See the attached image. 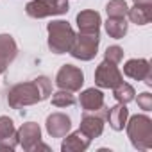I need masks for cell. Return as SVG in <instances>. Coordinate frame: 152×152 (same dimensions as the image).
Wrapping results in <instances>:
<instances>
[{
  "mask_svg": "<svg viewBox=\"0 0 152 152\" xmlns=\"http://www.w3.org/2000/svg\"><path fill=\"white\" fill-rule=\"evenodd\" d=\"M50 95H52V81L45 75H39L31 83L15 84L7 93V102L13 109H22L25 106L43 102Z\"/></svg>",
  "mask_w": 152,
  "mask_h": 152,
  "instance_id": "1",
  "label": "cell"
},
{
  "mask_svg": "<svg viewBox=\"0 0 152 152\" xmlns=\"http://www.w3.org/2000/svg\"><path fill=\"white\" fill-rule=\"evenodd\" d=\"M127 136L134 148L148 150L152 148V120L147 115H134L125 124Z\"/></svg>",
  "mask_w": 152,
  "mask_h": 152,
  "instance_id": "2",
  "label": "cell"
},
{
  "mask_svg": "<svg viewBox=\"0 0 152 152\" xmlns=\"http://www.w3.org/2000/svg\"><path fill=\"white\" fill-rule=\"evenodd\" d=\"M48 32V48L54 54H66L75 39L72 25L64 20H54L47 25Z\"/></svg>",
  "mask_w": 152,
  "mask_h": 152,
  "instance_id": "3",
  "label": "cell"
},
{
  "mask_svg": "<svg viewBox=\"0 0 152 152\" xmlns=\"http://www.w3.org/2000/svg\"><path fill=\"white\" fill-rule=\"evenodd\" d=\"M99 45H100V32L99 34H88V32H79L75 34V39L70 47V54L75 59L81 61H91L97 52H99Z\"/></svg>",
  "mask_w": 152,
  "mask_h": 152,
  "instance_id": "4",
  "label": "cell"
},
{
  "mask_svg": "<svg viewBox=\"0 0 152 152\" xmlns=\"http://www.w3.org/2000/svg\"><path fill=\"white\" fill-rule=\"evenodd\" d=\"M70 9L68 0H32L25 6V13L31 18H48L66 15Z\"/></svg>",
  "mask_w": 152,
  "mask_h": 152,
  "instance_id": "5",
  "label": "cell"
},
{
  "mask_svg": "<svg viewBox=\"0 0 152 152\" xmlns=\"http://www.w3.org/2000/svg\"><path fill=\"white\" fill-rule=\"evenodd\" d=\"M84 84V73L73 64H63L56 75V86L66 91H79Z\"/></svg>",
  "mask_w": 152,
  "mask_h": 152,
  "instance_id": "6",
  "label": "cell"
},
{
  "mask_svg": "<svg viewBox=\"0 0 152 152\" xmlns=\"http://www.w3.org/2000/svg\"><path fill=\"white\" fill-rule=\"evenodd\" d=\"M122 81H124V75H122V72L118 70V66L115 63H109V61L104 59L95 70V84L99 88H107V90L111 88L113 90Z\"/></svg>",
  "mask_w": 152,
  "mask_h": 152,
  "instance_id": "7",
  "label": "cell"
},
{
  "mask_svg": "<svg viewBox=\"0 0 152 152\" xmlns=\"http://www.w3.org/2000/svg\"><path fill=\"white\" fill-rule=\"evenodd\" d=\"M106 111L107 107H100L99 111H84L83 118H81V131L90 138H99L104 132V122H106Z\"/></svg>",
  "mask_w": 152,
  "mask_h": 152,
  "instance_id": "8",
  "label": "cell"
},
{
  "mask_svg": "<svg viewBox=\"0 0 152 152\" xmlns=\"http://www.w3.org/2000/svg\"><path fill=\"white\" fill-rule=\"evenodd\" d=\"M124 73L129 79L143 81L147 86H152V68L147 59H129L124 64Z\"/></svg>",
  "mask_w": 152,
  "mask_h": 152,
  "instance_id": "9",
  "label": "cell"
},
{
  "mask_svg": "<svg viewBox=\"0 0 152 152\" xmlns=\"http://www.w3.org/2000/svg\"><path fill=\"white\" fill-rule=\"evenodd\" d=\"M16 134H18V145H22V148L27 150V152L34 150V147L41 141V129H39V125L34 124V122L23 124V125L16 131Z\"/></svg>",
  "mask_w": 152,
  "mask_h": 152,
  "instance_id": "10",
  "label": "cell"
},
{
  "mask_svg": "<svg viewBox=\"0 0 152 152\" xmlns=\"http://www.w3.org/2000/svg\"><path fill=\"white\" fill-rule=\"evenodd\" d=\"M18 145V134L15 122L9 116H0V150H15Z\"/></svg>",
  "mask_w": 152,
  "mask_h": 152,
  "instance_id": "11",
  "label": "cell"
},
{
  "mask_svg": "<svg viewBox=\"0 0 152 152\" xmlns=\"http://www.w3.org/2000/svg\"><path fill=\"white\" fill-rule=\"evenodd\" d=\"M47 132L52 138H64L72 129V120L64 113H52L47 116Z\"/></svg>",
  "mask_w": 152,
  "mask_h": 152,
  "instance_id": "12",
  "label": "cell"
},
{
  "mask_svg": "<svg viewBox=\"0 0 152 152\" xmlns=\"http://www.w3.org/2000/svg\"><path fill=\"white\" fill-rule=\"evenodd\" d=\"M100 23L102 18L97 11L86 9L81 11L77 15V25H79V32H88V34H99L100 32Z\"/></svg>",
  "mask_w": 152,
  "mask_h": 152,
  "instance_id": "13",
  "label": "cell"
},
{
  "mask_svg": "<svg viewBox=\"0 0 152 152\" xmlns=\"http://www.w3.org/2000/svg\"><path fill=\"white\" fill-rule=\"evenodd\" d=\"M90 143H91V140L79 129V131L64 136V140L61 143V150L63 152H83L90 147Z\"/></svg>",
  "mask_w": 152,
  "mask_h": 152,
  "instance_id": "14",
  "label": "cell"
},
{
  "mask_svg": "<svg viewBox=\"0 0 152 152\" xmlns=\"http://www.w3.org/2000/svg\"><path fill=\"white\" fill-rule=\"evenodd\" d=\"M127 118H129V109L125 107V104L118 102L116 106L107 107V111H106V120L109 122L113 131H124Z\"/></svg>",
  "mask_w": 152,
  "mask_h": 152,
  "instance_id": "15",
  "label": "cell"
},
{
  "mask_svg": "<svg viewBox=\"0 0 152 152\" xmlns=\"http://www.w3.org/2000/svg\"><path fill=\"white\" fill-rule=\"evenodd\" d=\"M79 104L84 111H99L100 107H104V93L100 90L88 88L81 93Z\"/></svg>",
  "mask_w": 152,
  "mask_h": 152,
  "instance_id": "16",
  "label": "cell"
},
{
  "mask_svg": "<svg viewBox=\"0 0 152 152\" xmlns=\"http://www.w3.org/2000/svg\"><path fill=\"white\" fill-rule=\"evenodd\" d=\"M129 20L136 25H147L152 20V6H141V4H134L131 9H127Z\"/></svg>",
  "mask_w": 152,
  "mask_h": 152,
  "instance_id": "17",
  "label": "cell"
},
{
  "mask_svg": "<svg viewBox=\"0 0 152 152\" xmlns=\"http://www.w3.org/2000/svg\"><path fill=\"white\" fill-rule=\"evenodd\" d=\"M18 54L16 41L13 39L11 34H0V56H2L7 63H13Z\"/></svg>",
  "mask_w": 152,
  "mask_h": 152,
  "instance_id": "18",
  "label": "cell"
},
{
  "mask_svg": "<svg viewBox=\"0 0 152 152\" xmlns=\"http://www.w3.org/2000/svg\"><path fill=\"white\" fill-rule=\"evenodd\" d=\"M106 32L111 38H115V39H122L127 34V22H125V18H107Z\"/></svg>",
  "mask_w": 152,
  "mask_h": 152,
  "instance_id": "19",
  "label": "cell"
},
{
  "mask_svg": "<svg viewBox=\"0 0 152 152\" xmlns=\"http://www.w3.org/2000/svg\"><path fill=\"white\" fill-rule=\"evenodd\" d=\"M134 95H136V91H134V88L129 84V83H120L118 86H115L113 88V97L120 102V104H129V102H132L134 100Z\"/></svg>",
  "mask_w": 152,
  "mask_h": 152,
  "instance_id": "20",
  "label": "cell"
},
{
  "mask_svg": "<svg viewBox=\"0 0 152 152\" xmlns=\"http://www.w3.org/2000/svg\"><path fill=\"white\" fill-rule=\"evenodd\" d=\"M127 2L125 0H109L106 6V13L109 18H125L127 15Z\"/></svg>",
  "mask_w": 152,
  "mask_h": 152,
  "instance_id": "21",
  "label": "cell"
},
{
  "mask_svg": "<svg viewBox=\"0 0 152 152\" xmlns=\"http://www.w3.org/2000/svg\"><path fill=\"white\" fill-rule=\"evenodd\" d=\"M73 104H75V97L72 95V91L59 90V91L52 93V106H56V107H70Z\"/></svg>",
  "mask_w": 152,
  "mask_h": 152,
  "instance_id": "22",
  "label": "cell"
},
{
  "mask_svg": "<svg viewBox=\"0 0 152 152\" xmlns=\"http://www.w3.org/2000/svg\"><path fill=\"white\" fill-rule=\"evenodd\" d=\"M104 59L109 61V63L118 64V63L124 59V48L118 47V45H111V47H107L106 52H104Z\"/></svg>",
  "mask_w": 152,
  "mask_h": 152,
  "instance_id": "23",
  "label": "cell"
},
{
  "mask_svg": "<svg viewBox=\"0 0 152 152\" xmlns=\"http://www.w3.org/2000/svg\"><path fill=\"white\" fill-rule=\"evenodd\" d=\"M138 106H140V109H143V111H152V95H150L148 91L140 93V95H138Z\"/></svg>",
  "mask_w": 152,
  "mask_h": 152,
  "instance_id": "24",
  "label": "cell"
},
{
  "mask_svg": "<svg viewBox=\"0 0 152 152\" xmlns=\"http://www.w3.org/2000/svg\"><path fill=\"white\" fill-rule=\"evenodd\" d=\"M7 66H9V63H7L2 56H0V73H4V72L7 70Z\"/></svg>",
  "mask_w": 152,
  "mask_h": 152,
  "instance_id": "25",
  "label": "cell"
},
{
  "mask_svg": "<svg viewBox=\"0 0 152 152\" xmlns=\"http://www.w3.org/2000/svg\"><path fill=\"white\" fill-rule=\"evenodd\" d=\"M134 4H141V6H152V0H132Z\"/></svg>",
  "mask_w": 152,
  "mask_h": 152,
  "instance_id": "26",
  "label": "cell"
}]
</instances>
